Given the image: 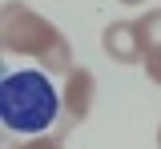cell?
I'll use <instances>...</instances> for the list:
<instances>
[{
    "instance_id": "1",
    "label": "cell",
    "mask_w": 161,
    "mask_h": 149,
    "mask_svg": "<svg viewBox=\"0 0 161 149\" xmlns=\"http://www.w3.org/2000/svg\"><path fill=\"white\" fill-rule=\"evenodd\" d=\"M0 44L16 57H36L48 73L73 69V48L64 41V32L20 0H8L0 8Z\"/></svg>"
},
{
    "instance_id": "2",
    "label": "cell",
    "mask_w": 161,
    "mask_h": 149,
    "mask_svg": "<svg viewBox=\"0 0 161 149\" xmlns=\"http://www.w3.org/2000/svg\"><path fill=\"white\" fill-rule=\"evenodd\" d=\"M60 117V93L36 69L4 77L0 85V121L16 133H44Z\"/></svg>"
},
{
    "instance_id": "3",
    "label": "cell",
    "mask_w": 161,
    "mask_h": 149,
    "mask_svg": "<svg viewBox=\"0 0 161 149\" xmlns=\"http://www.w3.org/2000/svg\"><path fill=\"white\" fill-rule=\"evenodd\" d=\"M93 93H97V81L89 69H69L64 73V93H60V113H64V125H77L89 117L93 109Z\"/></svg>"
},
{
    "instance_id": "4",
    "label": "cell",
    "mask_w": 161,
    "mask_h": 149,
    "mask_svg": "<svg viewBox=\"0 0 161 149\" xmlns=\"http://www.w3.org/2000/svg\"><path fill=\"white\" fill-rule=\"evenodd\" d=\"M101 48H105L113 61H121V64L145 61V44H141L137 24H133V20H113L105 32H101Z\"/></svg>"
},
{
    "instance_id": "5",
    "label": "cell",
    "mask_w": 161,
    "mask_h": 149,
    "mask_svg": "<svg viewBox=\"0 0 161 149\" xmlns=\"http://www.w3.org/2000/svg\"><path fill=\"white\" fill-rule=\"evenodd\" d=\"M137 24V36H141V44H145V52H153V48H161V8H149L141 20H133Z\"/></svg>"
},
{
    "instance_id": "6",
    "label": "cell",
    "mask_w": 161,
    "mask_h": 149,
    "mask_svg": "<svg viewBox=\"0 0 161 149\" xmlns=\"http://www.w3.org/2000/svg\"><path fill=\"white\" fill-rule=\"evenodd\" d=\"M60 137L64 133H57V137H32V141H20L12 149H60Z\"/></svg>"
},
{
    "instance_id": "7",
    "label": "cell",
    "mask_w": 161,
    "mask_h": 149,
    "mask_svg": "<svg viewBox=\"0 0 161 149\" xmlns=\"http://www.w3.org/2000/svg\"><path fill=\"white\" fill-rule=\"evenodd\" d=\"M145 73H149V81H153V85H161V48L145 52Z\"/></svg>"
},
{
    "instance_id": "8",
    "label": "cell",
    "mask_w": 161,
    "mask_h": 149,
    "mask_svg": "<svg viewBox=\"0 0 161 149\" xmlns=\"http://www.w3.org/2000/svg\"><path fill=\"white\" fill-rule=\"evenodd\" d=\"M121 4H141V0H121Z\"/></svg>"
},
{
    "instance_id": "9",
    "label": "cell",
    "mask_w": 161,
    "mask_h": 149,
    "mask_svg": "<svg viewBox=\"0 0 161 149\" xmlns=\"http://www.w3.org/2000/svg\"><path fill=\"white\" fill-rule=\"evenodd\" d=\"M157 149H161V129H157Z\"/></svg>"
}]
</instances>
